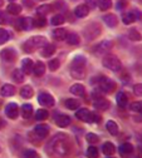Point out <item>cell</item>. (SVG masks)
Wrapping results in <instances>:
<instances>
[{
    "label": "cell",
    "instance_id": "f907efd6",
    "mask_svg": "<svg viewBox=\"0 0 142 158\" xmlns=\"http://www.w3.org/2000/svg\"><path fill=\"white\" fill-rule=\"evenodd\" d=\"M29 138H30V139H32V141H33V142H34L35 144H38V142L40 141V138H39V137H38V135H37V134H35L34 132L29 133Z\"/></svg>",
    "mask_w": 142,
    "mask_h": 158
},
{
    "label": "cell",
    "instance_id": "f6af8a7d",
    "mask_svg": "<svg viewBox=\"0 0 142 158\" xmlns=\"http://www.w3.org/2000/svg\"><path fill=\"white\" fill-rule=\"evenodd\" d=\"M48 65H49V69H50L52 72H55V70L59 69V67H60V62H59V59H52Z\"/></svg>",
    "mask_w": 142,
    "mask_h": 158
},
{
    "label": "cell",
    "instance_id": "6da1fadb",
    "mask_svg": "<svg viewBox=\"0 0 142 158\" xmlns=\"http://www.w3.org/2000/svg\"><path fill=\"white\" fill-rule=\"evenodd\" d=\"M69 151H71V139L66 134L55 135L48 144L49 154H53L55 157H64L69 153Z\"/></svg>",
    "mask_w": 142,
    "mask_h": 158
},
{
    "label": "cell",
    "instance_id": "cb8c5ba5",
    "mask_svg": "<svg viewBox=\"0 0 142 158\" xmlns=\"http://www.w3.org/2000/svg\"><path fill=\"white\" fill-rule=\"evenodd\" d=\"M66 40H67V43L69 44V45H78L79 44V42H80V38H79V35L77 34V33H68L67 34V36H66Z\"/></svg>",
    "mask_w": 142,
    "mask_h": 158
},
{
    "label": "cell",
    "instance_id": "c3c4849f",
    "mask_svg": "<svg viewBox=\"0 0 142 158\" xmlns=\"http://www.w3.org/2000/svg\"><path fill=\"white\" fill-rule=\"evenodd\" d=\"M133 92H135L136 95L142 97V83H141V84H136V85L133 87Z\"/></svg>",
    "mask_w": 142,
    "mask_h": 158
},
{
    "label": "cell",
    "instance_id": "7a4b0ae2",
    "mask_svg": "<svg viewBox=\"0 0 142 158\" xmlns=\"http://www.w3.org/2000/svg\"><path fill=\"white\" fill-rule=\"evenodd\" d=\"M47 44H48L47 38L40 36V35H35V36H32L30 39H28V40L24 43L23 48H24L25 53H33L35 49H42Z\"/></svg>",
    "mask_w": 142,
    "mask_h": 158
},
{
    "label": "cell",
    "instance_id": "30bf717a",
    "mask_svg": "<svg viewBox=\"0 0 142 158\" xmlns=\"http://www.w3.org/2000/svg\"><path fill=\"white\" fill-rule=\"evenodd\" d=\"M75 117L78 119L87 122V123H92V117H93V112L88 110L87 108H80L78 109V112L75 113Z\"/></svg>",
    "mask_w": 142,
    "mask_h": 158
},
{
    "label": "cell",
    "instance_id": "2e32d148",
    "mask_svg": "<svg viewBox=\"0 0 142 158\" xmlns=\"http://www.w3.org/2000/svg\"><path fill=\"white\" fill-rule=\"evenodd\" d=\"M34 68V62L29 58H25L22 60V72L24 74H30Z\"/></svg>",
    "mask_w": 142,
    "mask_h": 158
},
{
    "label": "cell",
    "instance_id": "11a10c76",
    "mask_svg": "<svg viewBox=\"0 0 142 158\" xmlns=\"http://www.w3.org/2000/svg\"><path fill=\"white\" fill-rule=\"evenodd\" d=\"M3 5V0H0V6H2Z\"/></svg>",
    "mask_w": 142,
    "mask_h": 158
},
{
    "label": "cell",
    "instance_id": "3957f363",
    "mask_svg": "<svg viewBox=\"0 0 142 158\" xmlns=\"http://www.w3.org/2000/svg\"><path fill=\"white\" fill-rule=\"evenodd\" d=\"M102 63H103V65H105L107 69H110V70H112V72H119L121 69H122V65H121L119 59H118L116 55H113V54L106 55V56L103 58Z\"/></svg>",
    "mask_w": 142,
    "mask_h": 158
},
{
    "label": "cell",
    "instance_id": "d6a6232c",
    "mask_svg": "<svg viewBox=\"0 0 142 158\" xmlns=\"http://www.w3.org/2000/svg\"><path fill=\"white\" fill-rule=\"evenodd\" d=\"M106 128L110 132V134H112V135H117L118 134V126H117V123L114 121H108L107 124H106Z\"/></svg>",
    "mask_w": 142,
    "mask_h": 158
},
{
    "label": "cell",
    "instance_id": "6f0895ef",
    "mask_svg": "<svg viewBox=\"0 0 142 158\" xmlns=\"http://www.w3.org/2000/svg\"><path fill=\"white\" fill-rule=\"evenodd\" d=\"M108 158H113V157H108Z\"/></svg>",
    "mask_w": 142,
    "mask_h": 158
},
{
    "label": "cell",
    "instance_id": "f5cc1de1",
    "mask_svg": "<svg viewBox=\"0 0 142 158\" xmlns=\"http://www.w3.org/2000/svg\"><path fill=\"white\" fill-rule=\"evenodd\" d=\"M126 6H127V2H126V0H119L118 4H117V8L118 9H125Z\"/></svg>",
    "mask_w": 142,
    "mask_h": 158
},
{
    "label": "cell",
    "instance_id": "681fc988",
    "mask_svg": "<svg viewBox=\"0 0 142 158\" xmlns=\"http://www.w3.org/2000/svg\"><path fill=\"white\" fill-rule=\"evenodd\" d=\"M84 2H86V5L88 6L89 10L91 9H94L96 5H97V0H84Z\"/></svg>",
    "mask_w": 142,
    "mask_h": 158
},
{
    "label": "cell",
    "instance_id": "74e56055",
    "mask_svg": "<svg viewBox=\"0 0 142 158\" xmlns=\"http://www.w3.org/2000/svg\"><path fill=\"white\" fill-rule=\"evenodd\" d=\"M50 11H52V6L48 5V4L40 5V6L37 8V13H38V15H42V16H44L45 14H48V13H50Z\"/></svg>",
    "mask_w": 142,
    "mask_h": 158
},
{
    "label": "cell",
    "instance_id": "83f0119b",
    "mask_svg": "<svg viewBox=\"0 0 142 158\" xmlns=\"http://www.w3.org/2000/svg\"><path fill=\"white\" fill-rule=\"evenodd\" d=\"M67 30L63 29V28H58L55 30H53V38L55 40H64L66 36H67Z\"/></svg>",
    "mask_w": 142,
    "mask_h": 158
},
{
    "label": "cell",
    "instance_id": "f546056e",
    "mask_svg": "<svg viewBox=\"0 0 142 158\" xmlns=\"http://www.w3.org/2000/svg\"><path fill=\"white\" fill-rule=\"evenodd\" d=\"M102 152H103L106 156H112V154L116 152V147H114L113 143L106 142V143H103V146H102Z\"/></svg>",
    "mask_w": 142,
    "mask_h": 158
},
{
    "label": "cell",
    "instance_id": "ab89813d",
    "mask_svg": "<svg viewBox=\"0 0 142 158\" xmlns=\"http://www.w3.org/2000/svg\"><path fill=\"white\" fill-rule=\"evenodd\" d=\"M79 101H77V99H67L66 101V107L68 108V109H71V110H74V109H78L79 108Z\"/></svg>",
    "mask_w": 142,
    "mask_h": 158
},
{
    "label": "cell",
    "instance_id": "484cf974",
    "mask_svg": "<svg viewBox=\"0 0 142 158\" xmlns=\"http://www.w3.org/2000/svg\"><path fill=\"white\" fill-rule=\"evenodd\" d=\"M54 53H55V47H54L53 44H47L45 47L42 48V52H40L42 56H44V58H49V56H52Z\"/></svg>",
    "mask_w": 142,
    "mask_h": 158
},
{
    "label": "cell",
    "instance_id": "836d02e7",
    "mask_svg": "<svg viewBox=\"0 0 142 158\" xmlns=\"http://www.w3.org/2000/svg\"><path fill=\"white\" fill-rule=\"evenodd\" d=\"M11 77H13V79H14V82H16V83L24 82V73L22 72V69H15V70L13 72Z\"/></svg>",
    "mask_w": 142,
    "mask_h": 158
},
{
    "label": "cell",
    "instance_id": "e0dca14e",
    "mask_svg": "<svg viewBox=\"0 0 142 158\" xmlns=\"http://www.w3.org/2000/svg\"><path fill=\"white\" fill-rule=\"evenodd\" d=\"M88 14H89V9L86 4H80L74 9V15L77 18H86Z\"/></svg>",
    "mask_w": 142,
    "mask_h": 158
},
{
    "label": "cell",
    "instance_id": "52a82bcc",
    "mask_svg": "<svg viewBox=\"0 0 142 158\" xmlns=\"http://www.w3.org/2000/svg\"><path fill=\"white\" fill-rule=\"evenodd\" d=\"M93 106L97 110H101V112H105L107 110L111 104H110V101L106 99V98H103L102 95H99V97H94V102H93Z\"/></svg>",
    "mask_w": 142,
    "mask_h": 158
},
{
    "label": "cell",
    "instance_id": "7bdbcfd3",
    "mask_svg": "<svg viewBox=\"0 0 142 158\" xmlns=\"http://www.w3.org/2000/svg\"><path fill=\"white\" fill-rule=\"evenodd\" d=\"M87 157L88 158H98L99 157V153H98V149L93 146H91L88 149H87Z\"/></svg>",
    "mask_w": 142,
    "mask_h": 158
},
{
    "label": "cell",
    "instance_id": "5bb4252c",
    "mask_svg": "<svg viewBox=\"0 0 142 158\" xmlns=\"http://www.w3.org/2000/svg\"><path fill=\"white\" fill-rule=\"evenodd\" d=\"M50 132V128L47 126V124H38L35 128H34V133L40 138V139H43L45 138Z\"/></svg>",
    "mask_w": 142,
    "mask_h": 158
},
{
    "label": "cell",
    "instance_id": "ac0fdd59",
    "mask_svg": "<svg viewBox=\"0 0 142 158\" xmlns=\"http://www.w3.org/2000/svg\"><path fill=\"white\" fill-rule=\"evenodd\" d=\"M87 64V59L83 55H77L72 60V68H84Z\"/></svg>",
    "mask_w": 142,
    "mask_h": 158
},
{
    "label": "cell",
    "instance_id": "f35d334b",
    "mask_svg": "<svg viewBox=\"0 0 142 158\" xmlns=\"http://www.w3.org/2000/svg\"><path fill=\"white\" fill-rule=\"evenodd\" d=\"M64 20H66V18L62 14H57V15H54L52 18L50 23H52V25H62L64 23Z\"/></svg>",
    "mask_w": 142,
    "mask_h": 158
},
{
    "label": "cell",
    "instance_id": "816d5d0a",
    "mask_svg": "<svg viewBox=\"0 0 142 158\" xmlns=\"http://www.w3.org/2000/svg\"><path fill=\"white\" fill-rule=\"evenodd\" d=\"M9 20H8V18L4 13H0V24H6Z\"/></svg>",
    "mask_w": 142,
    "mask_h": 158
},
{
    "label": "cell",
    "instance_id": "8fae6325",
    "mask_svg": "<svg viewBox=\"0 0 142 158\" xmlns=\"http://www.w3.org/2000/svg\"><path fill=\"white\" fill-rule=\"evenodd\" d=\"M19 113H20V109H19L16 103H9L5 107V114L8 118H10V119H16Z\"/></svg>",
    "mask_w": 142,
    "mask_h": 158
},
{
    "label": "cell",
    "instance_id": "f1b7e54d",
    "mask_svg": "<svg viewBox=\"0 0 142 158\" xmlns=\"http://www.w3.org/2000/svg\"><path fill=\"white\" fill-rule=\"evenodd\" d=\"M6 11L11 15H19L20 13H22V6H20L19 4H15V3H10L6 8Z\"/></svg>",
    "mask_w": 142,
    "mask_h": 158
},
{
    "label": "cell",
    "instance_id": "ba28073f",
    "mask_svg": "<svg viewBox=\"0 0 142 158\" xmlns=\"http://www.w3.org/2000/svg\"><path fill=\"white\" fill-rule=\"evenodd\" d=\"M16 52L11 48H6V49H3L2 53H0V58H2V60L6 62V63H13L16 60Z\"/></svg>",
    "mask_w": 142,
    "mask_h": 158
},
{
    "label": "cell",
    "instance_id": "603a6c76",
    "mask_svg": "<svg viewBox=\"0 0 142 158\" xmlns=\"http://www.w3.org/2000/svg\"><path fill=\"white\" fill-rule=\"evenodd\" d=\"M116 101H117L118 107H121V108H125L128 104V98H127L125 92H119L117 94V97H116Z\"/></svg>",
    "mask_w": 142,
    "mask_h": 158
},
{
    "label": "cell",
    "instance_id": "7c38bea8",
    "mask_svg": "<svg viewBox=\"0 0 142 158\" xmlns=\"http://www.w3.org/2000/svg\"><path fill=\"white\" fill-rule=\"evenodd\" d=\"M138 11L137 10H131V11H127V13H125L123 15H122V22L126 24V25H128V24H132L133 22H136L137 19H138Z\"/></svg>",
    "mask_w": 142,
    "mask_h": 158
},
{
    "label": "cell",
    "instance_id": "8d00e7d4",
    "mask_svg": "<svg viewBox=\"0 0 142 158\" xmlns=\"http://www.w3.org/2000/svg\"><path fill=\"white\" fill-rule=\"evenodd\" d=\"M49 117V113H48V110H45V109H39V110H37L35 112V119L37 121H45L47 118Z\"/></svg>",
    "mask_w": 142,
    "mask_h": 158
},
{
    "label": "cell",
    "instance_id": "ffe728a7",
    "mask_svg": "<svg viewBox=\"0 0 142 158\" xmlns=\"http://www.w3.org/2000/svg\"><path fill=\"white\" fill-rule=\"evenodd\" d=\"M69 90H71L72 94H74V95H77V97H83V95L86 94V88H84V85L79 84V83L73 84Z\"/></svg>",
    "mask_w": 142,
    "mask_h": 158
},
{
    "label": "cell",
    "instance_id": "7402d4cb",
    "mask_svg": "<svg viewBox=\"0 0 142 158\" xmlns=\"http://www.w3.org/2000/svg\"><path fill=\"white\" fill-rule=\"evenodd\" d=\"M33 73L35 77H42L45 73V64L43 62H37L33 68Z\"/></svg>",
    "mask_w": 142,
    "mask_h": 158
},
{
    "label": "cell",
    "instance_id": "7dc6e473",
    "mask_svg": "<svg viewBox=\"0 0 142 158\" xmlns=\"http://www.w3.org/2000/svg\"><path fill=\"white\" fill-rule=\"evenodd\" d=\"M23 158H38V154L35 151H32V149H28L23 153Z\"/></svg>",
    "mask_w": 142,
    "mask_h": 158
},
{
    "label": "cell",
    "instance_id": "4dcf8cb0",
    "mask_svg": "<svg viewBox=\"0 0 142 158\" xmlns=\"http://www.w3.org/2000/svg\"><path fill=\"white\" fill-rule=\"evenodd\" d=\"M34 94V90L30 85H24L22 89H20V95H22L23 98H25V99H29V98H32Z\"/></svg>",
    "mask_w": 142,
    "mask_h": 158
},
{
    "label": "cell",
    "instance_id": "d4e9b609",
    "mask_svg": "<svg viewBox=\"0 0 142 158\" xmlns=\"http://www.w3.org/2000/svg\"><path fill=\"white\" fill-rule=\"evenodd\" d=\"M71 75L74 79H83L86 77V69L84 68H72L71 67Z\"/></svg>",
    "mask_w": 142,
    "mask_h": 158
},
{
    "label": "cell",
    "instance_id": "8992f818",
    "mask_svg": "<svg viewBox=\"0 0 142 158\" xmlns=\"http://www.w3.org/2000/svg\"><path fill=\"white\" fill-rule=\"evenodd\" d=\"M38 102L40 106H43V107H47V108H50L54 106V98L52 94L47 93V92H40L39 95H38Z\"/></svg>",
    "mask_w": 142,
    "mask_h": 158
},
{
    "label": "cell",
    "instance_id": "44dd1931",
    "mask_svg": "<svg viewBox=\"0 0 142 158\" xmlns=\"http://www.w3.org/2000/svg\"><path fill=\"white\" fill-rule=\"evenodd\" d=\"M16 92V88L11 84H5L2 87V90H0V93H2L3 97H13Z\"/></svg>",
    "mask_w": 142,
    "mask_h": 158
},
{
    "label": "cell",
    "instance_id": "9c48e42d",
    "mask_svg": "<svg viewBox=\"0 0 142 158\" xmlns=\"http://www.w3.org/2000/svg\"><path fill=\"white\" fill-rule=\"evenodd\" d=\"M113 48V43L110 42V40H103L102 43H99L96 48H94V52L96 54L98 55H102V54H107L108 52H111V49Z\"/></svg>",
    "mask_w": 142,
    "mask_h": 158
},
{
    "label": "cell",
    "instance_id": "db71d44e",
    "mask_svg": "<svg viewBox=\"0 0 142 158\" xmlns=\"http://www.w3.org/2000/svg\"><path fill=\"white\" fill-rule=\"evenodd\" d=\"M138 20L142 23V13H140V14H138Z\"/></svg>",
    "mask_w": 142,
    "mask_h": 158
},
{
    "label": "cell",
    "instance_id": "e575fe53",
    "mask_svg": "<svg viewBox=\"0 0 142 158\" xmlns=\"http://www.w3.org/2000/svg\"><path fill=\"white\" fill-rule=\"evenodd\" d=\"M97 5H98V8L102 10V11H106V10L111 9V6H112V0H98Z\"/></svg>",
    "mask_w": 142,
    "mask_h": 158
},
{
    "label": "cell",
    "instance_id": "9f6ffc18",
    "mask_svg": "<svg viewBox=\"0 0 142 158\" xmlns=\"http://www.w3.org/2000/svg\"><path fill=\"white\" fill-rule=\"evenodd\" d=\"M9 2H15V0H9Z\"/></svg>",
    "mask_w": 142,
    "mask_h": 158
},
{
    "label": "cell",
    "instance_id": "9a60e30c",
    "mask_svg": "<svg viewBox=\"0 0 142 158\" xmlns=\"http://www.w3.org/2000/svg\"><path fill=\"white\" fill-rule=\"evenodd\" d=\"M32 27H34L32 18L24 16V18H22V19H19V20H18V28L19 29H22V30H29V29H32Z\"/></svg>",
    "mask_w": 142,
    "mask_h": 158
},
{
    "label": "cell",
    "instance_id": "d6986e66",
    "mask_svg": "<svg viewBox=\"0 0 142 158\" xmlns=\"http://www.w3.org/2000/svg\"><path fill=\"white\" fill-rule=\"evenodd\" d=\"M103 22H105V24H106L107 27L114 28V27H117V24H118V19H117V16H116L114 14H107V15L103 16Z\"/></svg>",
    "mask_w": 142,
    "mask_h": 158
},
{
    "label": "cell",
    "instance_id": "4316f807",
    "mask_svg": "<svg viewBox=\"0 0 142 158\" xmlns=\"http://www.w3.org/2000/svg\"><path fill=\"white\" fill-rule=\"evenodd\" d=\"M119 153L122 156H128V154H132L133 153V146L128 142L123 143L119 146Z\"/></svg>",
    "mask_w": 142,
    "mask_h": 158
},
{
    "label": "cell",
    "instance_id": "60d3db41",
    "mask_svg": "<svg viewBox=\"0 0 142 158\" xmlns=\"http://www.w3.org/2000/svg\"><path fill=\"white\" fill-rule=\"evenodd\" d=\"M9 38H10V35H9L8 30L0 28V45L4 44V43H6V42L9 40Z\"/></svg>",
    "mask_w": 142,
    "mask_h": 158
},
{
    "label": "cell",
    "instance_id": "1f68e13d",
    "mask_svg": "<svg viewBox=\"0 0 142 158\" xmlns=\"http://www.w3.org/2000/svg\"><path fill=\"white\" fill-rule=\"evenodd\" d=\"M20 113H22V117L25 118V119H28V118L32 117L33 114V106L30 104H24L22 107V110H20Z\"/></svg>",
    "mask_w": 142,
    "mask_h": 158
},
{
    "label": "cell",
    "instance_id": "b9f144b4",
    "mask_svg": "<svg viewBox=\"0 0 142 158\" xmlns=\"http://www.w3.org/2000/svg\"><path fill=\"white\" fill-rule=\"evenodd\" d=\"M47 24V20H45V18L44 16H38L37 19H33V25L34 27H38V28H40V27H44Z\"/></svg>",
    "mask_w": 142,
    "mask_h": 158
},
{
    "label": "cell",
    "instance_id": "4fadbf2b",
    "mask_svg": "<svg viewBox=\"0 0 142 158\" xmlns=\"http://www.w3.org/2000/svg\"><path fill=\"white\" fill-rule=\"evenodd\" d=\"M71 122H72V119H71V117H69V115H66V114H58V115L55 117V123H57V126L60 127V128H66V127H68V126L71 124Z\"/></svg>",
    "mask_w": 142,
    "mask_h": 158
},
{
    "label": "cell",
    "instance_id": "5b68a950",
    "mask_svg": "<svg viewBox=\"0 0 142 158\" xmlns=\"http://www.w3.org/2000/svg\"><path fill=\"white\" fill-rule=\"evenodd\" d=\"M101 31H102V29H101V25L98 23H92V24H88L84 30H83V36L86 40H93V39H96Z\"/></svg>",
    "mask_w": 142,
    "mask_h": 158
},
{
    "label": "cell",
    "instance_id": "bcb514c9",
    "mask_svg": "<svg viewBox=\"0 0 142 158\" xmlns=\"http://www.w3.org/2000/svg\"><path fill=\"white\" fill-rule=\"evenodd\" d=\"M130 108H131V110H133V112L142 113V102H133Z\"/></svg>",
    "mask_w": 142,
    "mask_h": 158
},
{
    "label": "cell",
    "instance_id": "277c9868",
    "mask_svg": "<svg viewBox=\"0 0 142 158\" xmlns=\"http://www.w3.org/2000/svg\"><path fill=\"white\" fill-rule=\"evenodd\" d=\"M99 82H98V85H99V90L98 92H103V93H112L116 90L117 88V84L112 79L107 78V77H99Z\"/></svg>",
    "mask_w": 142,
    "mask_h": 158
},
{
    "label": "cell",
    "instance_id": "d590c367",
    "mask_svg": "<svg viewBox=\"0 0 142 158\" xmlns=\"http://www.w3.org/2000/svg\"><path fill=\"white\" fill-rule=\"evenodd\" d=\"M128 38H130V40H132V42H140V40H142V35L140 34V31L137 29H131L128 31Z\"/></svg>",
    "mask_w": 142,
    "mask_h": 158
},
{
    "label": "cell",
    "instance_id": "ee69618b",
    "mask_svg": "<svg viewBox=\"0 0 142 158\" xmlns=\"http://www.w3.org/2000/svg\"><path fill=\"white\" fill-rule=\"evenodd\" d=\"M86 139H87V142H89L92 144H96V143L99 142V137L97 134H94V133H88L86 135Z\"/></svg>",
    "mask_w": 142,
    "mask_h": 158
}]
</instances>
